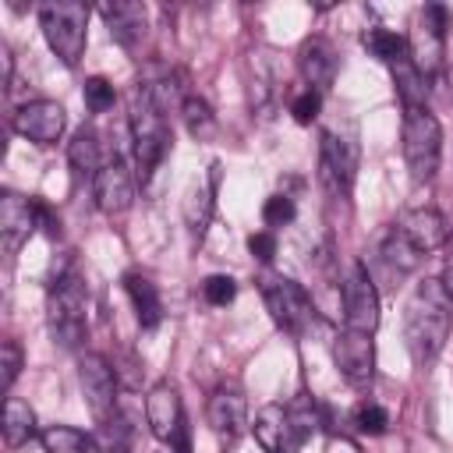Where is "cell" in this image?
I'll list each match as a JSON object with an SVG mask.
<instances>
[{
    "label": "cell",
    "mask_w": 453,
    "mask_h": 453,
    "mask_svg": "<svg viewBox=\"0 0 453 453\" xmlns=\"http://www.w3.org/2000/svg\"><path fill=\"white\" fill-rule=\"evenodd\" d=\"M449 297L439 280H425L414 287L411 301L403 304V340L418 365H428L442 354L449 340Z\"/></svg>",
    "instance_id": "cell-1"
},
{
    "label": "cell",
    "mask_w": 453,
    "mask_h": 453,
    "mask_svg": "<svg viewBox=\"0 0 453 453\" xmlns=\"http://www.w3.org/2000/svg\"><path fill=\"white\" fill-rule=\"evenodd\" d=\"M46 319H50L53 340L67 350L81 347V340L88 336V287H85V276L71 262L64 269H57L50 280Z\"/></svg>",
    "instance_id": "cell-2"
},
{
    "label": "cell",
    "mask_w": 453,
    "mask_h": 453,
    "mask_svg": "<svg viewBox=\"0 0 453 453\" xmlns=\"http://www.w3.org/2000/svg\"><path fill=\"white\" fill-rule=\"evenodd\" d=\"M127 127H131V145H134V177L142 184H149V177L170 152V124H166L163 106L145 88V81H138L131 92Z\"/></svg>",
    "instance_id": "cell-3"
},
{
    "label": "cell",
    "mask_w": 453,
    "mask_h": 453,
    "mask_svg": "<svg viewBox=\"0 0 453 453\" xmlns=\"http://www.w3.org/2000/svg\"><path fill=\"white\" fill-rule=\"evenodd\" d=\"M319 425H322L319 403L304 400V393H301V400H294L290 407L265 403L255 414V425L251 428H255V439H258V446L265 453H297L315 435Z\"/></svg>",
    "instance_id": "cell-4"
},
{
    "label": "cell",
    "mask_w": 453,
    "mask_h": 453,
    "mask_svg": "<svg viewBox=\"0 0 453 453\" xmlns=\"http://www.w3.org/2000/svg\"><path fill=\"white\" fill-rule=\"evenodd\" d=\"M357 159H361V145H357V127L354 120H336L322 131L319 142V180L326 184V191L333 198H347L357 177Z\"/></svg>",
    "instance_id": "cell-5"
},
{
    "label": "cell",
    "mask_w": 453,
    "mask_h": 453,
    "mask_svg": "<svg viewBox=\"0 0 453 453\" xmlns=\"http://www.w3.org/2000/svg\"><path fill=\"white\" fill-rule=\"evenodd\" d=\"M400 142H403V163H407L411 180L428 184L439 173V159H442V127H439L435 113L428 106L403 110Z\"/></svg>",
    "instance_id": "cell-6"
},
{
    "label": "cell",
    "mask_w": 453,
    "mask_h": 453,
    "mask_svg": "<svg viewBox=\"0 0 453 453\" xmlns=\"http://www.w3.org/2000/svg\"><path fill=\"white\" fill-rule=\"evenodd\" d=\"M39 28L64 67H74L85 57V42H88V7L85 4H78V0L42 4L39 7Z\"/></svg>",
    "instance_id": "cell-7"
},
{
    "label": "cell",
    "mask_w": 453,
    "mask_h": 453,
    "mask_svg": "<svg viewBox=\"0 0 453 453\" xmlns=\"http://www.w3.org/2000/svg\"><path fill=\"white\" fill-rule=\"evenodd\" d=\"M258 294L265 301V311L273 315V322L287 333V336H304L311 326H315V304L311 297L304 294L301 283H294L290 276H280V273H265L258 280Z\"/></svg>",
    "instance_id": "cell-8"
},
{
    "label": "cell",
    "mask_w": 453,
    "mask_h": 453,
    "mask_svg": "<svg viewBox=\"0 0 453 453\" xmlns=\"http://www.w3.org/2000/svg\"><path fill=\"white\" fill-rule=\"evenodd\" d=\"M145 425L149 432L166 442L173 453H191L188 446V421H184V407H180V393L170 382H156L145 396Z\"/></svg>",
    "instance_id": "cell-9"
},
{
    "label": "cell",
    "mask_w": 453,
    "mask_h": 453,
    "mask_svg": "<svg viewBox=\"0 0 453 453\" xmlns=\"http://www.w3.org/2000/svg\"><path fill=\"white\" fill-rule=\"evenodd\" d=\"M446 28H449V11L442 4H425L418 11L414 32L407 39V57L414 60V67L428 78L439 71L442 64V42H446Z\"/></svg>",
    "instance_id": "cell-10"
},
{
    "label": "cell",
    "mask_w": 453,
    "mask_h": 453,
    "mask_svg": "<svg viewBox=\"0 0 453 453\" xmlns=\"http://www.w3.org/2000/svg\"><path fill=\"white\" fill-rule=\"evenodd\" d=\"M340 294H343V329H357L372 336L379 329V290H375L372 273L361 262L347 269Z\"/></svg>",
    "instance_id": "cell-11"
},
{
    "label": "cell",
    "mask_w": 453,
    "mask_h": 453,
    "mask_svg": "<svg viewBox=\"0 0 453 453\" xmlns=\"http://www.w3.org/2000/svg\"><path fill=\"white\" fill-rule=\"evenodd\" d=\"M78 386L96 421H106L117 414V372L103 354L88 350L78 357Z\"/></svg>",
    "instance_id": "cell-12"
},
{
    "label": "cell",
    "mask_w": 453,
    "mask_h": 453,
    "mask_svg": "<svg viewBox=\"0 0 453 453\" xmlns=\"http://www.w3.org/2000/svg\"><path fill=\"white\" fill-rule=\"evenodd\" d=\"M134 170L124 163V156H110L106 163H103V170L96 173V180H92V195H96V205H99V212H106V216H120V212H127L131 209V202H134Z\"/></svg>",
    "instance_id": "cell-13"
},
{
    "label": "cell",
    "mask_w": 453,
    "mask_h": 453,
    "mask_svg": "<svg viewBox=\"0 0 453 453\" xmlns=\"http://www.w3.org/2000/svg\"><path fill=\"white\" fill-rule=\"evenodd\" d=\"M14 131L35 145H57L64 127H67V113L57 99H32L25 106H18L14 113Z\"/></svg>",
    "instance_id": "cell-14"
},
{
    "label": "cell",
    "mask_w": 453,
    "mask_h": 453,
    "mask_svg": "<svg viewBox=\"0 0 453 453\" xmlns=\"http://www.w3.org/2000/svg\"><path fill=\"white\" fill-rule=\"evenodd\" d=\"M35 226H39L35 198H25L18 191H4V198H0V248L7 258H14L21 251V244L35 234Z\"/></svg>",
    "instance_id": "cell-15"
},
{
    "label": "cell",
    "mask_w": 453,
    "mask_h": 453,
    "mask_svg": "<svg viewBox=\"0 0 453 453\" xmlns=\"http://www.w3.org/2000/svg\"><path fill=\"white\" fill-rule=\"evenodd\" d=\"M333 361L340 368V375L350 382V386H368L372 375H375V343L368 333H357V329H343L336 340H333Z\"/></svg>",
    "instance_id": "cell-16"
},
{
    "label": "cell",
    "mask_w": 453,
    "mask_h": 453,
    "mask_svg": "<svg viewBox=\"0 0 453 453\" xmlns=\"http://www.w3.org/2000/svg\"><path fill=\"white\" fill-rule=\"evenodd\" d=\"M205 421L216 432V439L234 442L248 432V400L237 386H219L212 389L209 403H205Z\"/></svg>",
    "instance_id": "cell-17"
},
{
    "label": "cell",
    "mask_w": 453,
    "mask_h": 453,
    "mask_svg": "<svg viewBox=\"0 0 453 453\" xmlns=\"http://www.w3.org/2000/svg\"><path fill=\"white\" fill-rule=\"evenodd\" d=\"M396 230L403 234V241H407L421 258H425L428 251L442 248L446 237H449V223H446V216H442L439 209H428V205H421V209H407V212L396 219Z\"/></svg>",
    "instance_id": "cell-18"
},
{
    "label": "cell",
    "mask_w": 453,
    "mask_h": 453,
    "mask_svg": "<svg viewBox=\"0 0 453 453\" xmlns=\"http://www.w3.org/2000/svg\"><path fill=\"white\" fill-rule=\"evenodd\" d=\"M297 71L304 78V88H315L319 96L333 88L336 81V50L322 35H308L297 50Z\"/></svg>",
    "instance_id": "cell-19"
},
{
    "label": "cell",
    "mask_w": 453,
    "mask_h": 453,
    "mask_svg": "<svg viewBox=\"0 0 453 453\" xmlns=\"http://www.w3.org/2000/svg\"><path fill=\"white\" fill-rule=\"evenodd\" d=\"M103 21L110 28V39L124 50H134L149 32V14H145V4H138V0L103 4Z\"/></svg>",
    "instance_id": "cell-20"
},
{
    "label": "cell",
    "mask_w": 453,
    "mask_h": 453,
    "mask_svg": "<svg viewBox=\"0 0 453 453\" xmlns=\"http://www.w3.org/2000/svg\"><path fill=\"white\" fill-rule=\"evenodd\" d=\"M216 184H219V163H212L209 177L195 180L184 195V223H188L195 241H202L205 230H209V219H212V209H216Z\"/></svg>",
    "instance_id": "cell-21"
},
{
    "label": "cell",
    "mask_w": 453,
    "mask_h": 453,
    "mask_svg": "<svg viewBox=\"0 0 453 453\" xmlns=\"http://www.w3.org/2000/svg\"><path fill=\"white\" fill-rule=\"evenodd\" d=\"M124 290L131 297V308H134V319L142 329H156L163 322V297H159V287L145 276V273H127L124 276Z\"/></svg>",
    "instance_id": "cell-22"
},
{
    "label": "cell",
    "mask_w": 453,
    "mask_h": 453,
    "mask_svg": "<svg viewBox=\"0 0 453 453\" xmlns=\"http://www.w3.org/2000/svg\"><path fill=\"white\" fill-rule=\"evenodd\" d=\"M67 163H71V170L78 173V177H88V180H96V173L103 170V142H99V134H96V127H78L74 131V138H71V145H67Z\"/></svg>",
    "instance_id": "cell-23"
},
{
    "label": "cell",
    "mask_w": 453,
    "mask_h": 453,
    "mask_svg": "<svg viewBox=\"0 0 453 453\" xmlns=\"http://www.w3.org/2000/svg\"><path fill=\"white\" fill-rule=\"evenodd\" d=\"M4 446L7 449H18V446H25L32 435H35V411L25 403V400H18V396H7L4 400Z\"/></svg>",
    "instance_id": "cell-24"
},
{
    "label": "cell",
    "mask_w": 453,
    "mask_h": 453,
    "mask_svg": "<svg viewBox=\"0 0 453 453\" xmlns=\"http://www.w3.org/2000/svg\"><path fill=\"white\" fill-rule=\"evenodd\" d=\"M379 262L386 265V273H389V276H407V273H414V269H418L421 255L403 241V234H400L396 226H389V230H386V237L379 241Z\"/></svg>",
    "instance_id": "cell-25"
},
{
    "label": "cell",
    "mask_w": 453,
    "mask_h": 453,
    "mask_svg": "<svg viewBox=\"0 0 453 453\" xmlns=\"http://www.w3.org/2000/svg\"><path fill=\"white\" fill-rule=\"evenodd\" d=\"M393 81H396V92H400L403 110H411V106H425V103H428V78L414 67L411 57H400V60L393 64Z\"/></svg>",
    "instance_id": "cell-26"
},
{
    "label": "cell",
    "mask_w": 453,
    "mask_h": 453,
    "mask_svg": "<svg viewBox=\"0 0 453 453\" xmlns=\"http://www.w3.org/2000/svg\"><path fill=\"white\" fill-rule=\"evenodd\" d=\"M39 442H42V453H88L92 449V439L74 425H50L39 435Z\"/></svg>",
    "instance_id": "cell-27"
},
{
    "label": "cell",
    "mask_w": 453,
    "mask_h": 453,
    "mask_svg": "<svg viewBox=\"0 0 453 453\" xmlns=\"http://www.w3.org/2000/svg\"><path fill=\"white\" fill-rule=\"evenodd\" d=\"M361 42H365V50L375 57V60H382V64H396L400 57H407V39L400 35V32H389V28H368L365 35H361Z\"/></svg>",
    "instance_id": "cell-28"
},
{
    "label": "cell",
    "mask_w": 453,
    "mask_h": 453,
    "mask_svg": "<svg viewBox=\"0 0 453 453\" xmlns=\"http://www.w3.org/2000/svg\"><path fill=\"white\" fill-rule=\"evenodd\" d=\"M180 117H184V124H188V131H191L195 138H205V134H212V127H216L212 106H209L198 92H191V96L180 103Z\"/></svg>",
    "instance_id": "cell-29"
},
{
    "label": "cell",
    "mask_w": 453,
    "mask_h": 453,
    "mask_svg": "<svg viewBox=\"0 0 453 453\" xmlns=\"http://www.w3.org/2000/svg\"><path fill=\"white\" fill-rule=\"evenodd\" d=\"M294 216H297V205H294V198H290V195H269V198H265V205H262V223H265L269 230L290 226V223H294Z\"/></svg>",
    "instance_id": "cell-30"
},
{
    "label": "cell",
    "mask_w": 453,
    "mask_h": 453,
    "mask_svg": "<svg viewBox=\"0 0 453 453\" xmlns=\"http://www.w3.org/2000/svg\"><path fill=\"white\" fill-rule=\"evenodd\" d=\"M81 99H85V106H88V113H106L110 106H113V99H117V92H113V85L106 81V78H85V85H81Z\"/></svg>",
    "instance_id": "cell-31"
},
{
    "label": "cell",
    "mask_w": 453,
    "mask_h": 453,
    "mask_svg": "<svg viewBox=\"0 0 453 453\" xmlns=\"http://www.w3.org/2000/svg\"><path fill=\"white\" fill-rule=\"evenodd\" d=\"M202 297H205L212 308H226V304L237 297V283H234V276H223V273L205 276V283H202Z\"/></svg>",
    "instance_id": "cell-32"
},
{
    "label": "cell",
    "mask_w": 453,
    "mask_h": 453,
    "mask_svg": "<svg viewBox=\"0 0 453 453\" xmlns=\"http://www.w3.org/2000/svg\"><path fill=\"white\" fill-rule=\"evenodd\" d=\"M354 428H357L361 435H382V432L389 428L386 407H379V403H357V411H354Z\"/></svg>",
    "instance_id": "cell-33"
},
{
    "label": "cell",
    "mask_w": 453,
    "mask_h": 453,
    "mask_svg": "<svg viewBox=\"0 0 453 453\" xmlns=\"http://www.w3.org/2000/svg\"><path fill=\"white\" fill-rule=\"evenodd\" d=\"M21 365H25V357H21L18 340H4V347H0V389L4 393H11L14 379L21 375Z\"/></svg>",
    "instance_id": "cell-34"
},
{
    "label": "cell",
    "mask_w": 453,
    "mask_h": 453,
    "mask_svg": "<svg viewBox=\"0 0 453 453\" xmlns=\"http://www.w3.org/2000/svg\"><path fill=\"white\" fill-rule=\"evenodd\" d=\"M319 113H322V96H319L315 88H301V92L290 99V117H294L297 124H311V120H319Z\"/></svg>",
    "instance_id": "cell-35"
},
{
    "label": "cell",
    "mask_w": 453,
    "mask_h": 453,
    "mask_svg": "<svg viewBox=\"0 0 453 453\" xmlns=\"http://www.w3.org/2000/svg\"><path fill=\"white\" fill-rule=\"evenodd\" d=\"M248 251H251V258H258L262 265H269V262L276 258V234H273V230H255V234H248Z\"/></svg>",
    "instance_id": "cell-36"
},
{
    "label": "cell",
    "mask_w": 453,
    "mask_h": 453,
    "mask_svg": "<svg viewBox=\"0 0 453 453\" xmlns=\"http://www.w3.org/2000/svg\"><path fill=\"white\" fill-rule=\"evenodd\" d=\"M0 64H4V85H11V78H14V57H11V46H0Z\"/></svg>",
    "instance_id": "cell-37"
},
{
    "label": "cell",
    "mask_w": 453,
    "mask_h": 453,
    "mask_svg": "<svg viewBox=\"0 0 453 453\" xmlns=\"http://www.w3.org/2000/svg\"><path fill=\"white\" fill-rule=\"evenodd\" d=\"M439 283H442V290H446V297H449V304H453V262L442 269V276H439Z\"/></svg>",
    "instance_id": "cell-38"
}]
</instances>
